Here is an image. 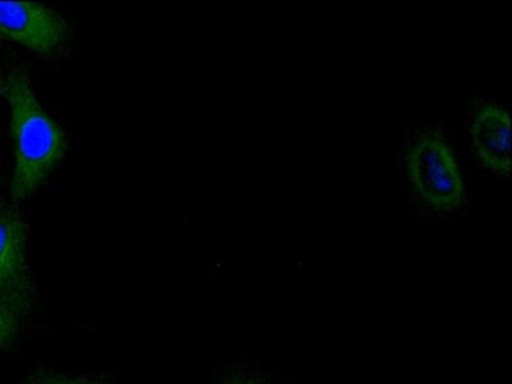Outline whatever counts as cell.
<instances>
[{"label":"cell","instance_id":"cell-3","mask_svg":"<svg viewBox=\"0 0 512 384\" xmlns=\"http://www.w3.org/2000/svg\"><path fill=\"white\" fill-rule=\"evenodd\" d=\"M15 202L0 197V304L26 317L34 303V281L27 263V227Z\"/></svg>","mask_w":512,"mask_h":384},{"label":"cell","instance_id":"cell-9","mask_svg":"<svg viewBox=\"0 0 512 384\" xmlns=\"http://www.w3.org/2000/svg\"><path fill=\"white\" fill-rule=\"evenodd\" d=\"M4 79L2 76H0V90H2V85H4Z\"/></svg>","mask_w":512,"mask_h":384},{"label":"cell","instance_id":"cell-1","mask_svg":"<svg viewBox=\"0 0 512 384\" xmlns=\"http://www.w3.org/2000/svg\"><path fill=\"white\" fill-rule=\"evenodd\" d=\"M0 93L10 108V128L15 145V172L10 196L18 204L37 192L62 163L68 139L65 131L41 108L23 70L10 71Z\"/></svg>","mask_w":512,"mask_h":384},{"label":"cell","instance_id":"cell-5","mask_svg":"<svg viewBox=\"0 0 512 384\" xmlns=\"http://www.w3.org/2000/svg\"><path fill=\"white\" fill-rule=\"evenodd\" d=\"M468 139L479 164L497 177L511 174V117L494 100H475L468 109Z\"/></svg>","mask_w":512,"mask_h":384},{"label":"cell","instance_id":"cell-7","mask_svg":"<svg viewBox=\"0 0 512 384\" xmlns=\"http://www.w3.org/2000/svg\"><path fill=\"white\" fill-rule=\"evenodd\" d=\"M21 384H116L106 375H68V373L38 370Z\"/></svg>","mask_w":512,"mask_h":384},{"label":"cell","instance_id":"cell-2","mask_svg":"<svg viewBox=\"0 0 512 384\" xmlns=\"http://www.w3.org/2000/svg\"><path fill=\"white\" fill-rule=\"evenodd\" d=\"M402 174L410 196L432 215L459 213L467 205L461 167L442 126L418 122L407 126L401 147Z\"/></svg>","mask_w":512,"mask_h":384},{"label":"cell","instance_id":"cell-4","mask_svg":"<svg viewBox=\"0 0 512 384\" xmlns=\"http://www.w3.org/2000/svg\"><path fill=\"white\" fill-rule=\"evenodd\" d=\"M0 37L41 56H54L71 37L70 24L37 2H0Z\"/></svg>","mask_w":512,"mask_h":384},{"label":"cell","instance_id":"cell-8","mask_svg":"<svg viewBox=\"0 0 512 384\" xmlns=\"http://www.w3.org/2000/svg\"><path fill=\"white\" fill-rule=\"evenodd\" d=\"M24 318L10 307L0 304V359L16 344Z\"/></svg>","mask_w":512,"mask_h":384},{"label":"cell","instance_id":"cell-6","mask_svg":"<svg viewBox=\"0 0 512 384\" xmlns=\"http://www.w3.org/2000/svg\"><path fill=\"white\" fill-rule=\"evenodd\" d=\"M213 384H281L267 373L246 364H235L226 367L216 375Z\"/></svg>","mask_w":512,"mask_h":384}]
</instances>
